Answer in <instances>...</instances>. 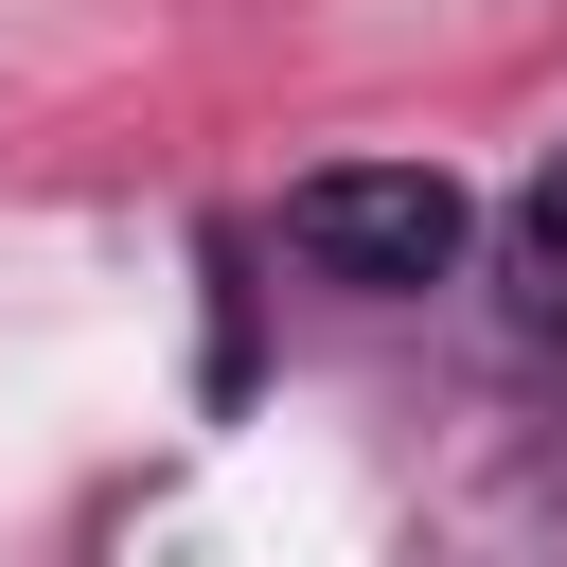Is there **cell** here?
<instances>
[{
  "label": "cell",
  "mask_w": 567,
  "mask_h": 567,
  "mask_svg": "<svg viewBox=\"0 0 567 567\" xmlns=\"http://www.w3.org/2000/svg\"><path fill=\"white\" fill-rule=\"evenodd\" d=\"M514 319H532V337H567V159L514 195Z\"/></svg>",
  "instance_id": "7a4b0ae2"
},
{
  "label": "cell",
  "mask_w": 567,
  "mask_h": 567,
  "mask_svg": "<svg viewBox=\"0 0 567 567\" xmlns=\"http://www.w3.org/2000/svg\"><path fill=\"white\" fill-rule=\"evenodd\" d=\"M284 248H301L319 284H443V266H461V195H443L425 159H337V177L284 195Z\"/></svg>",
  "instance_id": "6da1fadb"
}]
</instances>
